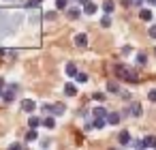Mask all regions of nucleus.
I'll use <instances>...</instances> for the list:
<instances>
[{
    "mask_svg": "<svg viewBox=\"0 0 156 150\" xmlns=\"http://www.w3.org/2000/svg\"><path fill=\"white\" fill-rule=\"evenodd\" d=\"M115 75H118L120 79H124V82H128V84H137V79H139V75H137L133 69L124 67V64H118V67H115Z\"/></svg>",
    "mask_w": 156,
    "mask_h": 150,
    "instance_id": "nucleus-1",
    "label": "nucleus"
},
{
    "mask_svg": "<svg viewBox=\"0 0 156 150\" xmlns=\"http://www.w3.org/2000/svg\"><path fill=\"white\" fill-rule=\"evenodd\" d=\"M15 94H17V86L13 84L9 90H5L2 92V101H7V103H11V101H15Z\"/></svg>",
    "mask_w": 156,
    "mask_h": 150,
    "instance_id": "nucleus-2",
    "label": "nucleus"
},
{
    "mask_svg": "<svg viewBox=\"0 0 156 150\" xmlns=\"http://www.w3.org/2000/svg\"><path fill=\"white\" fill-rule=\"evenodd\" d=\"M75 45L81 49V47H86L88 45V35L86 32H79V35H75Z\"/></svg>",
    "mask_w": 156,
    "mask_h": 150,
    "instance_id": "nucleus-3",
    "label": "nucleus"
},
{
    "mask_svg": "<svg viewBox=\"0 0 156 150\" xmlns=\"http://www.w3.org/2000/svg\"><path fill=\"white\" fill-rule=\"evenodd\" d=\"M22 109L28 112V114H32V112L37 109V103H34L32 99H24V101H22Z\"/></svg>",
    "mask_w": 156,
    "mask_h": 150,
    "instance_id": "nucleus-4",
    "label": "nucleus"
},
{
    "mask_svg": "<svg viewBox=\"0 0 156 150\" xmlns=\"http://www.w3.org/2000/svg\"><path fill=\"white\" fill-rule=\"evenodd\" d=\"M118 144H120V146H128V144H130V133H128V131H120Z\"/></svg>",
    "mask_w": 156,
    "mask_h": 150,
    "instance_id": "nucleus-5",
    "label": "nucleus"
},
{
    "mask_svg": "<svg viewBox=\"0 0 156 150\" xmlns=\"http://www.w3.org/2000/svg\"><path fill=\"white\" fill-rule=\"evenodd\" d=\"M96 11H98V7H96L94 2H90V0H88V2H83V13H86V15H94Z\"/></svg>",
    "mask_w": 156,
    "mask_h": 150,
    "instance_id": "nucleus-6",
    "label": "nucleus"
},
{
    "mask_svg": "<svg viewBox=\"0 0 156 150\" xmlns=\"http://www.w3.org/2000/svg\"><path fill=\"white\" fill-rule=\"evenodd\" d=\"M66 17H69V20H79V17H81V11L75 9V7H69V9H66Z\"/></svg>",
    "mask_w": 156,
    "mask_h": 150,
    "instance_id": "nucleus-7",
    "label": "nucleus"
},
{
    "mask_svg": "<svg viewBox=\"0 0 156 150\" xmlns=\"http://www.w3.org/2000/svg\"><path fill=\"white\" fill-rule=\"evenodd\" d=\"M64 73H66L69 77H75V75H77V67H75V62H66V67H64Z\"/></svg>",
    "mask_w": 156,
    "mask_h": 150,
    "instance_id": "nucleus-8",
    "label": "nucleus"
},
{
    "mask_svg": "<svg viewBox=\"0 0 156 150\" xmlns=\"http://www.w3.org/2000/svg\"><path fill=\"white\" fill-rule=\"evenodd\" d=\"M92 126H94V129H103V126H107V118H105V116H96L94 122H92Z\"/></svg>",
    "mask_w": 156,
    "mask_h": 150,
    "instance_id": "nucleus-9",
    "label": "nucleus"
},
{
    "mask_svg": "<svg viewBox=\"0 0 156 150\" xmlns=\"http://www.w3.org/2000/svg\"><path fill=\"white\" fill-rule=\"evenodd\" d=\"M120 122V114L118 112H109L107 114V124H118Z\"/></svg>",
    "mask_w": 156,
    "mask_h": 150,
    "instance_id": "nucleus-10",
    "label": "nucleus"
},
{
    "mask_svg": "<svg viewBox=\"0 0 156 150\" xmlns=\"http://www.w3.org/2000/svg\"><path fill=\"white\" fill-rule=\"evenodd\" d=\"M143 148H156V137H154V135L143 137Z\"/></svg>",
    "mask_w": 156,
    "mask_h": 150,
    "instance_id": "nucleus-11",
    "label": "nucleus"
},
{
    "mask_svg": "<svg viewBox=\"0 0 156 150\" xmlns=\"http://www.w3.org/2000/svg\"><path fill=\"white\" fill-rule=\"evenodd\" d=\"M139 17H141L143 22H152V17H154V15H152V11H150V9H141V11H139Z\"/></svg>",
    "mask_w": 156,
    "mask_h": 150,
    "instance_id": "nucleus-12",
    "label": "nucleus"
},
{
    "mask_svg": "<svg viewBox=\"0 0 156 150\" xmlns=\"http://www.w3.org/2000/svg\"><path fill=\"white\" fill-rule=\"evenodd\" d=\"M64 94H66V97H75V94H77V86H75V84H66V86H64Z\"/></svg>",
    "mask_w": 156,
    "mask_h": 150,
    "instance_id": "nucleus-13",
    "label": "nucleus"
},
{
    "mask_svg": "<svg viewBox=\"0 0 156 150\" xmlns=\"http://www.w3.org/2000/svg\"><path fill=\"white\" fill-rule=\"evenodd\" d=\"M113 9H115V2H113V0H105V2H103V11H105V13H113Z\"/></svg>",
    "mask_w": 156,
    "mask_h": 150,
    "instance_id": "nucleus-14",
    "label": "nucleus"
},
{
    "mask_svg": "<svg viewBox=\"0 0 156 150\" xmlns=\"http://www.w3.org/2000/svg\"><path fill=\"white\" fill-rule=\"evenodd\" d=\"M51 114H54V116H62V114H64V105H62V103L51 105Z\"/></svg>",
    "mask_w": 156,
    "mask_h": 150,
    "instance_id": "nucleus-15",
    "label": "nucleus"
},
{
    "mask_svg": "<svg viewBox=\"0 0 156 150\" xmlns=\"http://www.w3.org/2000/svg\"><path fill=\"white\" fill-rule=\"evenodd\" d=\"M130 114H133L135 118H139V116L143 114V109H141V105H139V103H133V105H130Z\"/></svg>",
    "mask_w": 156,
    "mask_h": 150,
    "instance_id": "nucleus-16",
    "label": "nucleus"
},
{
    "mask_svg": "<svg viewBox=\"0 0 156 150\" xmlns=\"http://www.w3.org/2000/svg\"><path fill=\"white\" fill-rule=\"evenodd\" d=\"M41 124H43V126H47V129H54V126H56V120H54V114H51V116H47V118H45V120H43Z\"/></svg>",
    "mask_w": 156,
    "mask_h": 150,
    "instance_id": "nucleus-17",
    "label": "nucleus"
},
{
    "mask_svg": "<svg viewBox=\"0 0 156 150\" xmlns=\"http://www.w3.org/2000/svg\"><path fill=\"white\" fill-rule=\"evenodd\" d=\"M28 126H30V129H37V126H41V120H39L37 116H30V120H28Z\"/></svg>",
    "mask_w": 156,
    "mask_h": 150,
    "instance_id": "nucleus-18",
    "label": "nucleus"
},
{
    "mask_svg": "<svg viewBox=\"0 0 156 150\" xmlns=\"http://www.w3.org/2000/svg\"><path fill=\"white\" fill-rule=\"evenodd\" d=\"M37 137H39V135H37V129H30V131L26 133V141H37Z\"/></svg>",
    "mask_w": 156,
    "mask_h": 150,
    "instance_id": "nucleus-19",
    "label": "nucleus"
},
{
    "mask_svg": "<svg viewBox=\"0 0 156 150\" xmlns=\"http://www.w3.org/2000/svg\"><path fill=\"white\" fill-rule=\"evenodd\" d=\"M75 79H77V84H86V82H88V75H86V73H79V71H77Z\"/></svg>",
    "mask_w": 156,
    "mask_h": 150,
    "instance_id": "nucleus-20",
    "label": "nucleus"
},
{
    "mask_svg": "<svg viewBox=\"0 0 156 150\" xmlns=\"http://www.w3.org/2000/svg\"><path fill=\"white\" fill-rule=\"evenodd\" d=\"M92 114H94V118H96V116H105V118H107V109H105V107H94Z\"/></svg>",
    "mask_w": 156,
    "mask_h": 150,
    "instance_id": "nucleus-21",
    "label": "nucleus"
},
{
    "mask_svg": "<svg viewBox=\"0 0 156 150\" xmlns=\"http://www.w3.org/2000/svg\"><path fill=\"white\" fill-rule=\"evenodd\" d=\"M101 26H103V28H109V26H111V17H109V13L101 20Z\"/></svg>",
    "mask_w": 156,
    "mask_h": 150,
    "instance_id": "nucleus-22",
    "label": "nucleus"
},
{
    "mask_svg": "<svg viewBox=\"0 0 156 150\" xmlns=\"http://www.w3.org/2000/svg\"><path fill=\"white\" fill-rule=\"evenodd\" d=\"M107 90H111V92H118V90H120V86H118L115 82H107Z\"/></svg>",
    "mask_w": 156,
    "mask_h": 150,
    "instance_id": "nucleus-23",
    "label": "nucleus"
},
{
    "mask_svg": "<svg viewBox=\"0 0 156 150\" xmlns=\"http://www.w3.org/2000/svg\"><path fill=\"white\" fill-rule=\"evenodd\" d=\"M130 146L139 150V148H143V139H130Z\"/></svg>",
    "mask_w": 156,
    "mask_h": 150,
    "instance_id": "nucleus-24",
    "label": "nucleus"
},
{
    "mask_svg": "<svg viewBox=\"0 0 156 150\" xmlns=\"http://www.w3.org/2000/svg\"><path fill=\"white\" fill-rule=\"evenodd\" d=\"M39 2H41V0H28L26 7H28V9H39Z\"/></svg>",
    "mask_w": 156,
    "mask_h": 150,
    "instance_id": "nucleus-25",
    "label": "nucleus"
},
{
    "mask_svg": "<svg viewBox=\"0 0 156 150\" xmlns=\"http://www.w3.org/2000/svg\"><path fill=\"white\" fill-rule=\"evenodd\" d=\"M66 5H69V0H56V7H58L60 11H64V9H66Z\"/></svg>",
    "mask_w": 156,
    "mask_h": 150,
    "instance_id": "nucleus-26",
    "label": "nucleus"
},
{
    "mask_svg": "<svg viewBox=\"0 0 156 150\" xmlns=\"http://www.w3.org/2000/svg\"><path fill=\"white\" fill-rule=\"evenodd\" d=\"M137 62H139V64H145V62H147V56H145V54H139V56H137Z\"/></svg>",
    "mask_w": 156,
    "mask_h": 150,
    "instance_id": "nucleus-27",
    "label": "nucleus"
},
{
    "mask_svg": "<svg viewBox=\"0 0 156 150\" xmlns=\"http://www.w3.org/2000/svg\"><path fill=\"white\" fill-rule=\"evenodd\" d=\"M92 99H94V101H101V103L105 101V97H103L101 92H94V94H92Z\"/></svg>",
    "mask_w": 156,
    "mask_h": 150,
    "instance_id": "nucleus-28",
    "label": "nucleus"
},
{
    "mask_svg": "<svg viewBox=\"0 0 156 150\" xmlns=\"http://www.w3.org/2000/svg\"><path fill=\"white\" fill-rule=\"evenodd\" d=\"M147 99H150L152 103H156V90H150V92H147Z\"/></svg>",
    "mask_w": 156,
    "mask_h": 150,
    "instance_id": "nucleus-29",
    "label": "nucleus"
},
{
    "mask_svg": "<svg viewBox=\"0 0 156 150\" xmlns=\"http://www.w3.org/2000/svg\"><path fill=\"white\" fill-rule=\"evenodd\" d=\"M150 37H152V39H156V24H154V26H150Z\"/></svg>",
    "mask_w": 156,
    "mask_h": 150,
    "instance_id": "nucleus-30",
    "label": "nucleus"
},
{
    "mask_svg": "<svg viewBox=\"0 0 156 150\" xmlns=\"http://www.w3.org/2000/svg\"><path fill=\"white\" fill-rule=\"evenodd\" d=\"M45 17H47V20H56V17H58V15H56V13H54V11H51V13H47V15H45Z\"/></svg>",
    "mask_w": 156,
    "mask_h": 150,
    "instance_id": "nucleus-31",
    "label": "nucleus"
},
{
    "mask_svg": "<svg viewBox=\"0 0 156 150\" xmlns=\"http://www.w3.org/2000/svg\"><path fill=\"white\" fill-rule=\"evenodd\" d=\"M43 109H45L47 114H51V105H49V103H45V105H43Z\"/></svg>",
    "mask_w": 156,
    "mask_h": 150,
    "instance_id": "nucleus-32",
    "label": "nucleus"
},
{
    "mask_svg": "<svg viewBox=\"0 0 156 150\" xmlns=\"http://www.w3.org/2000/svg\"><path fill=\"white\" fill-rule=\"evenodd\" d=\"M9 148H11V150H20V148H22V144H11Z\"/></svg>",
    "mask_w": 156,
    "mask_h": 150,
    "instance_id": "nucleus-33",
    "label": "nucleus"
},
{
    "mask_svg": "<svg viewBox=\"0 0 156 150\" xmlns=\"http://www.w3.org/2000/svg\"><path fill=\"white\" fill-rule=\"evenodd\" d=\"M130 2H133V5H135V7H139V5H141V2H143V0H130Z\"/></svg>",
    "mask_w": 156,
    "mask_h": 150,
    "instance_id": "nucleus-34",
    "label": "nucleus"
},
{
    "mask_svg": "<svg viewBox=\"0 0 156 150\" xmlns=\"http://www.w3.org/2000/svg\"><path fill=\"white\" fill-rule=\"evenodd\" d=\"M2 86H5V79H2V77H0V88H2Z\"/></svg>",
    "mask_w": 156,
    "mask_h": 150,
    "instance_id": "nucleus-35",
    "label": "nucleus"
},
{
    "mask_svg": "<svg viewBox=\"0 0 156 150\" xmlns=\"http://www.w3.org/2000/svg\"><path fill=\"white\" fill-rule=\"evenodd\" d=\"M147 2H150V5H154V7H156V0H147Z\"/></svg>",
    "mask_w": 156,
    "mask_h": 150,
    "instance_id": "nucleus-36",
    "label": "nucleus"
},
{
    "mask_svg": "<svg viewBox=\"0 0 156 150\" xmlns=\"http://www.w3.org/2000/svg\"><path fill=\"white\" fill-rule=\"evenodd\" d=\"M2 92H5V90H2V88H0V99H2Z\"/></svg>",
    "mask_w": 156,
    "mask_h": 150,
    "instance_id": "nucleus-37",
    "label": "nucleus"
},
{
    "mask_svg": "<svg viewBox=\"0 0 156 150\" xmlns=\"http://www.w3.org/2000/svg\"><path fill=\"white\" fill-rule=\"evenodd\" d=\"M79 2H81V5H83V2H88V0H79Z\"/></svg>",
    "mask_w": 156,
    "mask_h": 150,
    "instance_id": "nucleus-38",
    "label": "nucleus"
},
{
    "mask_svg": "<svg viewBox=\"0 0 156 150\" xmlns=\"http://www.w3.org/2000/svg\"><path fill=\"white\" fill-rule=\"evenodd\" d=\"M154 54H156V49H154Z\"/></svg>",
    "mask_w": 156,
    "mask_h": 150,
    "instance_id": "nucleus-39",
    "label": "nucleus"
}]
</instances>
